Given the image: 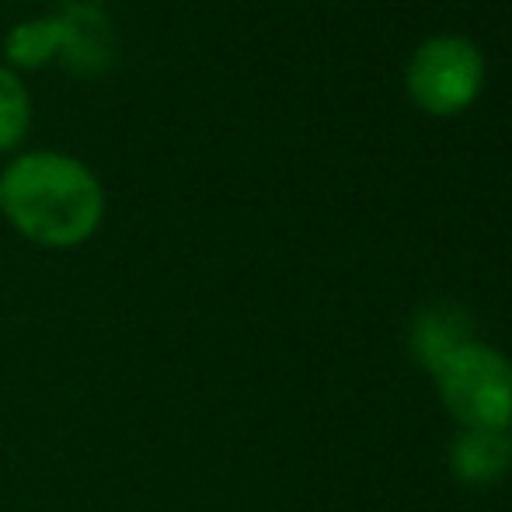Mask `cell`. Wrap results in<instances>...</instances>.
<instances>
[{
	"label": "cell",
	"mask_w": 512,
	"mask_h": 512,
	"mask_svg": "<svg viewBox=\"0 0 512 512\" xmlns=\"http://www.w3.org/2000/svg\"><path fill=\"white\" fill-rule=\"evenodd\" d=\"M0 209L32 244L74 248L102 223L105 192L81 161L35 150L11 161L0 175Z\"/></svg>",
	"instance_id": "1"
},
{
	"label": "cell",
	"mask_w": 512,
	"mask_h": 512,
	"mask_svg": "<svg viewBox=\"0 0 512 512\" xmlns=\"http://www.w3.org/2000/svg\"><path fill=\"white\" fill-rule=\"evenodd\" d=\"M432 377L443 408L464 429H502L512 422V363L492 345H464Z\"/></svg>",
	"instance_id": "2"
},
{
	"label": "cell",
	"mask_w": 512,
	"mask_h": 512,
	"mask_svg": "<svg viewBox=\"0 0 512 512\" xmlns=\"http://www.w3.org/2000/svg\"><path fill=\"white\" fill-rule=\"evenodd\" d=\"M485 84V56L464 35H436L408 63V95L429 115L464 112Z\"/></svg>",
	"instance_id": "3"
},
{
	"label": "cell",
	"mask_w": 512,
	"mask_h": 512,
	"mask_svg": "<svg viewBox=\"0 0 512 512\" xmlns=\"http://www.w3.org/2000/svg\"><path fill=\"white\" fill-rule=\"evenodd\" d=\"M56 21V60L77 77H98L112 67L115 60V32L108 18L95 4L74 0Z\"/></svg>",
	"instance_id": "4"
},
{
	"label": "cell",
	"mask_w": 512,
	"mask_h": 512,
	"mask_svg": "<svg viewBox=\"0 0 512 512\" xmlns=\"http://www.w3.org/2000/svg\"><path fill=\"white\" fill-rule=\"evenodd\" d=\"M478 342L474 338V317L467 307L450 304V300H436V304L422 307L411 321L408 345L415 352V359L429 373H436L453 352H460L464 345Z\"/></svg>",
	"instance_id": "5"
},
{
	"label": "cell",
	"mask_w": 512,
	"mask_h": 512,
	"mask_svg": "<svg viewBox=\"0 0 512 512\" xmlns=\"http://www.w3.org/2000/svg\"><path fill=\"white\" fill-rule=\"evenodd\" d=\"M450 467L467 485H495L512 471L509 429H460L450 446Z\"/></svg>",
	"instance_id": "6"
},
{
	"label": "cell",
	"mask_w": 512,
	"mask_h": 512,
	"mask_svg": "<svg viewBox=\"0 0 512 512\" xmlns=\"http://www.w3.org/2000/svg\"><path fill=\"white\" fill-rule=\"evenodd\" d=\"M4 53L14 67L21 70H35L42 63L56 60V21L49 18H35V21H21L18 28H11L4 42Z\"/></svg>",
	"instance_id": "7"
},
{
	"label": "cell",
	"mask_w": 512,
	"mask_h": 512,
	"mask_svg": "<svg viewBox=\"0 0 512 512\" xmlns=\"http://www.w3.org/2000/svg\"><path fill=\"white\" fill-rule=\"evenodd\" d=\"M28 119H32V102H28L25 84L7 67H0V154L25 136Z\"/></svg>",
	"instance_id": "8"
},
{
	"label": "cell",
	"mask_w": 512,
	"mask_h": 512,
	"mask_svg": "<svg viewBox=\"0 0 512 512\" xmlns=\"http://www.w3.org/2000/svg\"><path fill=\"white\" fill-rule=\"evenodd\" d=\"M84 4H91V0H84Z\"/></svg>",
	"instance_id": "9"
}]
</instances>
